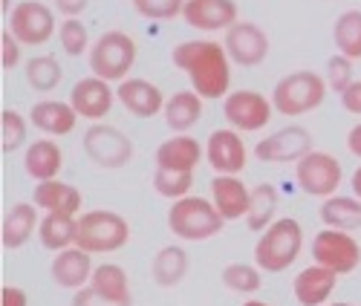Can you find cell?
<instances>
[{
    "instance_id": "7",
    "label": "cell",
    "mask_w": 361,
    "mask_h": 306,
    "mask_svg": "<svg viewBox=\"0 0 361 306\" xmlns=\"http://www.w3.org/2000/svg\"><path fill=\"white\" fill-rule=\"evenodd\" d=\"M81 147L87 159L104 171H122L133 159V142L128 139V133L107 121H93L81 139Z\"/></svg>"
},
{
    "instance_id": "13",
    "label": "cell",
    "mask_w": 361,
    "mask_h": 306,
    "mask_svg": "<svg viewBox=\"0 0 361 306\" xmlns=\"http://www.w3.org/2000/svg\"><path fill=\"white\" fill-rule=\"evenodd\" d=\"M312 147V133L300 125H286L275 133H269L255 145V157L269 165H281V162H298L304 159Z\"/></svg>"
},
{
    "instance_id": "25",
    "label": "cell",
    "mask_w": 361,
    "mask_h": 306,
    "mask_svg": "<svg viewBox=\"0 0 361 306\" xmlns=\"http://www.w3.org/2000/svg\"><path fill=\"white\" fill-rule=\"evenodd\" d=\"M64 168V150L52 139H38L32 145H26L23 153V171L32 176L35 182H47V179H58Z\"/></svg>"
},
{
    "instance_id": "6",
    "label": "cell",
    "mask_w": 361,
    "mask_h": 306,
    "mask_svg": "<svg viewBox=\"0 0 361 306\" xmlns=\"http://www.w3.org/2000/svg\"><path fill=\"white\" fill-rule=\"evenodd\" d=\"M326 78L312 70H298L275 84L272 104L281 116H307L326 102Z\"/></svg>"
},
{
    "instance_id": "1",
    "label": "cell",
    "mask_w": 361,
    "mask_h": 306,
    "mask_svg": "<svg viewBox=\"0 0 361 306\" xmlns=\"http://www.w3.org/2000/svg\"><path fill=\"white\" fill-rule=\"evenodd\" d=\"M171 61L179 73H185L191 90L200 93L205 102H217L231 93V58L226 44L212 38H194L176 44Z\"/></svg>"
},
{
    "instance_id": "2",
    "label": "cell",
    "mask_w": 361,
    "mask_h": 306,
    "mask_svg": "<svg viewBox=\"0 0 361 306\" xmlns=\"http://www.w3.org/2000/svg\"><path fill=\"white\" fill-rule=\"evenodd\" d=\"M226 220L223 214L217 211V205L212 202V197H183L173 200L168 208V228L173 237H179L183 243H202L212 240L223 231Z\"/></svg>"
},
{
    "instance_id": "42",
    "label": "cell",
    "mask_w": 361,
    "mask_h": 306,
    "mask_svg": "<svg viewBox=\"0 0 361 306\" xmlns=\"http://www.w3.org/2000/svg\"><path fill=\"white\" fill-rule=\"evenodd\" d=\"M341 107L353 116H361V78H355L341 93Z\"/></svg>"
},
{
    "instance_id": "11",
    "label": "cell",
    "mask_w": 361,
    "mask_h": 306,
    "mask_svg": "<svg viewBox=\"0 0 361 306\" xmlns=\"http://www.w3.org/2000/svg\"><path fill=\"white\" fill-rule=\"evenodd\" d=\"M312 263H321L326 269H333L336 274H350L361 263V246L353 237V231H338V228H326L312 237L310 246Z\"/></svg>"
},
{
    "instance_id": "44",
    "label": "cell",
    "mask_w": 361,
    "mask_h": 306,
    "mask_svg": "<svg viewBox=\"0 0 361 306\" xmlns=\"http://www.w3.org/2000/svg\"><path fill=\"white\" fill-rule=\"evenodd\" d=\"M52 6H55V12H61L64 18H78L90 6V0H52Z\"/></svg>"
},
{
    "instance_id": "32",
    "label": "cell",
    "mask_w": 361,
    "mask_h": 306,
    "mask_svg": "<svg viewBox=\"0 0 361 306\" xmlns=\"http://www.w3.org/2000/svg\"><path fill=\"white\" fill-rule=\"evenodd\" d=\"M23 75H26V84L32 87L35 93H52V90L61 84L64 70L58 64L55 55H35V58L26 61Z\"/></svg>"
},
{
    "instance_id": "39",
    "label": "cell",
    "mask_w": 361,
    "mask_h": 306,
    "mask_svg": "<svg viewBox=\"0 0 361 306\" xmlns=\"http://www.w3.org/2000/svg\"><path fill=\"white\" fill-rule=\"evenodd\" d=\"M133 9L145 20H173L183 15L185 0H133Z\"/></svg>"
},
{
    "instance_id": "20",
    "label": "cell",
    "mask_w": 361,
    "mask_h": 306,
    "mask_svg": "<svg viewBox=\"0 0 361 306\" xmlns=\"http://www.w3.org/2000/svg\"><path fill=\"white\" fill-rule=\"evenodd\" d=\"M249 200H252V191L246 188V182L237 173H217L212 179V202L217 205L226 223L246 220Z\"/></svg>"
},
{
    "instance_id": "41",
    "label": "cell",
    "mask_w": 361,
    "mask_h": 306,
    "mask_svg": "<svg viewBox=\"0 0 361 306\" xmlns=\"http://www.w3.org/2000/svg\"><path fill=\"white\" fill-rule=\"evenodd\" d=\"M73 306H130V303H118V300H110V298H104V295H99L93 286H84V289H78L75 295H73Z\"/></svg>"
},
{
    "instance_id": "17",
    "label": "cell",
    "mask_w": 361,
    "mask_h": 306,
    "mask_svg": "<svg viewBox=\"0 0 361 306\" xmlns=\"http://www.w3.org/2000/svg\"><path fill=\"white\" fill-rule=\"evenodd\" d=\"M116 99L118 104H122L130 116L136 118H154L165 110V96H162V90L154 84V81H147V78H125L122 84L116 87Z\"/></svg>"
},
{
    "instance_id": "30",
    "label": "cell",
    "mask_w": 361,
    "mask_h": 306,
    "mask_svg": "<svg viewBox=\"0 0 361 306\" xmlns=\"http://www.w3.org/2000/svg\"><path fill=\"white\" fill-rule=\"evenodd\" d=\"M78 217H64V214H44L38 226V240L47 252H64L75 246Z\"/></svg>"
},
{
    "instance_id": "22",
    "label": "cell",
    "mask_w": 361,
    "mask_h": 306,
    "mask_svg": "<svg viewBox=\"0 0 361 306\" xmlns=\"http://www.w3.org/2000/svg\"><path fill=\"white\" fill-rule=\"evenodd\" d=\"M32 202L44 211V214H64V217H78L84 208V197L75 185L64 179H47L38 182L32 191Z\"/></svg>"
},
{
    "instance_id": "29",
    "label": "cell",
    "mask_w": 361,
    "mask_h": 306,
    "mask_svg": "<svg viewBox=\"0 0 361 306\" xmlns=\"http://www.w3.org/2000/svg\"><path fill=\"white\" fill-rule=\"evenodd\" d=\"M281 208V194L272 182H260V185L252 188V200H249V214H246V226L249 231H266L278 217Z\"/></svg>"
},
{
    "instance_id": "33",
    "label": "cell",
    "mask_w": 361,
    "mask_h": 306,
    "mask_svg": "<svg viewBox=\"0 0 361 306\" xmlns=\"http://www.w3.org/2000/svg\"><path fill=\"white\" fill-rule=\"evenodd\" d=\"M333 41L336 49L353 61L361 58V9H350L341 12L336 26H333Z\"/></svg>"
},
{
    "instance_id": "37",
    "label": "cell",
    "mask_w": 361,
    "mask_h": 306,
    "mask_svg": "<svg viewBox=\"0 0 361 306\" xmlns=\"http://www.w3.org/2000/svg\"><path fill=\"white\" fill-rule=\"evenodd\" d=\"M58 44L70 58H78L84 52H90V32L78 18H64L58 23Z\"/></svg>"
},
{
    "instance_id": "5",
    "label": "cell",
    "mask_w": 361,
    "mask_h": 306,
    "mask_svg": "<svg viewBox=\"0 0 361 306\" xmlns=\"http://www.w3.org/2000/svg\"><path fill=\"white\" fill-rule=\"evenodd\" d=\"M136 58H139V44L122 29H110L90 47V73L110 84H122L125 78H130Z\"/></svg>"
},
{
    "instance_id": "34",
    "label": "cell",
    "mask_w": 361,
    "mask_h": 306,
    "mask_svg": "<svg viewBox=\"0 0 361 306\" xmlns=\"http://www.w3.org/2000/svg\"><path fill=\"white\" fill-rule=\"evenodd\" d=\"M223 286L237 295H255L263 286V269L257 263H228L223 271Z\"/></svg>"
},
{
    "instance_id": "19",
    "label": "cell",
    "mask_w": 361,
    "mask_h": 306,
    "mask_svg": "<svg viewBox=\"0 0 361 306\" xmlns=\"http://www.w3.org/2000/svg\"><path fill=\"white\" fill-rule=\"evenodd\" d=\"M338 278L341 274H336L333 269H326L321 263L300 269L295 283H292L295 300L300 306H326L329 298H333V292H336V286H338Z\"/></svg>"
},
{
    "instance_id": "21",
    "label": "cell",
    "mask_w": 361,
    "mask_h": 306,
    "mask_svg": "<svg viewBox=\"0 0 361 306\" xmlns=\"http://www.w3.org/2000/svg\"><path fill=\"white\" fill-rule=\"evenodd\" d=\"M205 157V147L188 136V133H173L171 139H165L157 153H154V162L157 168H165V171H185V173H194L197 165L202 162Z\"/></svg>"
},
{
    "instance_id": "8",
    "label": "cell",
    "mask_w": 361,
    "mask_h": 306,
    "mask_svg": "<svg viewBox=\"0 0 361 306\" xmlns=\"http://www.w3.org/2000/svg\"><path fill=\"white\" fill-rule=\"evenodd\" d=\"M295 179H298V188L304 194L326 200L341 188L344 171H341V162L333 157V153L310 150L304 159L295 162Z\"/></svg>"
},
{
    "instance_id": "38",
    "label": "cell",
    "mask_w": 361,
    "mask_h": 306,
    "mask_svg": "<svg viewBox=\"0 0 361 306\" xmlns=\"http://www.w3.org/2000/svg\"><path fill=\"white\" fill-rule=\"evenodd\" d=\"M324 78H326V87L333 90V93H344V90L355 81V61L353 58H347V55H341V52H336L333 58L326 61V73H324Z\"/></svg>"
},
{
    "instance_id": "27",
    "label": "cell",
    "mask_w": 361,
    "mask_h": 306,
    "mask_svg": "<svg viewBox=\"0 0 361 306\" xmlns=\"http://www.w3.org/2000/svg\"><path fill=\"white\" fill-rule=\"evenodd\" d=\"M318 217L326 228H338V231H358L361 228V200L353 194H333L326 197L318 208Z\"/></svg>"
},
{
    "instance_id": "47",
    "label": "cell",
    "mask_w": 361,
    "mask_h": 306,
    "mask_svg": "<svg viewBox=\"0 0 361 306\" xmlns=\"http://www.w3.org/2000/svg\"><path fill=\"white\" fill-rule=\"evenodd\" d=\"M15 6H18V4H12V0H0V12H4L6 18L12 15V9H15Z\"/></svg>"
},
{
    "instance_id": "15",
    "label": "cell",
    "mask_w": 361,
    "mask_h": 306,
    "mask_svg": "<svg viewBox=\"0 0 361 306\" xmlns=\"http://www.w3.org/2000/svg\"><path fill=\"white\" fill-rule=\"evenodd\" d=\"M113 102H118L113 93V84L93 73L75 81L70 90V104L87 121H104V116H110V110H113Z\"/></svg>"
},
{
    "instance_id": "43",
    "label": "cell",
    "mask_w": 361,
    "mask_h": 306,
    "mask_svg": "<svg viewBox=\"0 0 361 306\" xmlns=\"http://www.w3.org/2000/svg\"><path fill=\"white\" fill-rule=\"evenodd\" d=\"M0 306H29V295L20 286L4 283V289H0Z\"/></svg>"
},
{
    "instance_id": "48",
    "label": "cell",
    "mask_w": 361,
    "mask_h": 306,
    "mask_svg": "<svg viewBox=\"0 0 361 306\" xmlns=\"http://www.w3.org/2000/svg\"><path fill=\"white\" fill-rule=\"evenodd\" d=\"M243 306H272V303H263V300H243Z\"/></svg>"
},
{
    "instance_id": "24",
    "label": "cell",
    "mask_w": 361,
    "mask_h": 306,
    "mask_svg": "<svg viewBox=\"0 0 361 306\" xmlns=\"http://www.w3.org/2000/svg\"><path fill=\"white\" fill-rule=\"evenodd\" d=\"M78 113L70 102H61V99H41L32 104L29 110V121L32 128H38L41 133L47 136H70L78 125Z\"/></svg>"
},
{
    "instance_id": "18",
    "label": "cell",
    "mask_w": 361,
    "mask_h": 306,
    "mask_svg": "<svg viewBox=\"0 0 361 306\" xmlns=\"http://www.w3.org/2000/svg\"><path fill=\"white\" fill-rule=\"evenodd\" d=\"M93 269H96L93 255L84 252L81 246H70L64 252H55L49 274H52V281L61 289L78 292V289H84L90 283V278H93Z\"/></svg>"
},
{
    "instance_id": "4",
    "label": "cell",
    "mask_w": 361,
    "mask_h": 306,
    "mask_svg": "<svg viewBox=\"0 0 361 306\" xmlns=\"http://www.w3.org/2000/svg\"><path fill=\"white\" fill-rule=\"evenodd\" d=\"M130 240V223L116 211L93 208L78 214V231L75 246H81L90 255H113L125 249Z\"/></svg>"
},
{
    "instance_id": "40",
    "label": "cell",
    "mask_w": 361,
    "mask_h": 306,
    "mask_svg": "<svg viewBox=\"0 0 361 306\" xmlns=\"http://www.w3.org/2000/svg\"><path fill=\"white\" fill-rule=\"evenodd\" d=\"M20 58H23V44L9 32V29H4V32H0V67L15 70L20 64Z\"/></svg>"
},
{
    "instance_id": "46",
    "label": "cell",
    "mask_w": 361,
    "mask_h": 306,
    "mask_svg": "<svg viewBox=\"0 0 361 306\" xmlns=\"http://www.w3.org/2000/svg\"><path fill=\"white\" fill-rule=\"evenodd\" d=\"M350 188H353V194L361 200V165L353 171V176H350Z\"/></svg>"
},
{
    "instance_id": "49",
    "label": "cell",
    "mask_w": 361,
    "mask_h": 306,
    "mask_svg": "<svg viewBox=\"0 0 361 306\" xmlns=\"http://www.w3.org/2000/svg\"><path fill=\"white\" fill-rule=\"evenodd\" d=\"M326 306H355V303H347V300H336V303H326Z\"/></svg>"
},
{
    "instance_id": "14",
    "label": "cell",
    "mask_w": 361,
    "mask_h": 306,
    "mask_svg": "<svg viewBox=\"0 0 361 306\" xmlns=\"http://www.w3.org/2000/svg\"><path fill=\"white\" fill-rule=\"evenodd\" d=\"M205 162L212 165L214 173H237L246 168L249 162V150H246V142L240 136V130L234 128H220V130H212L205 142Z\"/></svg>"
},
{
    "instance_id": "35",
    "label": "cell",
    "mask_w": 361,
    "mask_h": 306,
    "mask_svg": "<svg viewBox=\"0 0 361 306\" xmlns=\"http://www.w3.org/2000/svg\"><path fill=\"white\" fill-rule=\"evenodd\" d=\"M29 116H20L18 110L6 107V110H0V150L4 153H15L26 145L29 139Z\"/></svg>"
},
{
    "instance_id": "3",
    "label": "cell",
    "mask_w": 361,
    "mask_h": 306,
    "mask_svg": "<svg viewBox=\"0 0 361 306\" xmlns=\"http://www.w3.org/2000/svg\"><path fill=\"white\" fill-rule=\"evenodd\" d=\"M300 249H304V226L295 217H278L266 231H260L255 246V263L269 274H278L295 266Z\"/></svg>"
},
{
    "instance_id": "45",
    "label": "cell",
    "mask_w": 361,
    "mask_h": 306,
    "mask_svg": "<svg viewBox=\"0 0 361 306\" xmlns=\"http://www.w3.org/2000/svg\"><path fill=\"white\" fill-rule=\"evenodd\" d=\"M347 150L353 153L355 159H361V121H358V125H353L350 133H347Z\"/></svg>"
},
{
    "instance_id": "31",
    "label": "cell",
    "mask_w": 361,
    "mask_h": 306,
    "mask_svg": "<svg viewBox=\"0 0 361 306\" xmlns=\"http://www.w3.org/2000/svg\"><path fill=\"white\" fill-rule=\"evenodd\" d=\"M90 286H93L99 295H104L110 300H118V303H130L133 300V295H130V278H128V271L118 266V263H99L93 269Z\"/></svg>"
},
{
    "instance_id": "12",
    "label": "cell",
    "mask_w": 361,
    "mask_h": 306,
    "mask_svg": "<svg viewBox=\"0 0 361 306\" xmlns=\"http://www.w3.org/2000/svg\"><path fill=\"white\" fill-rule=\"evenodd\" d=\"M223 44L231 64L237 67H260L269 58V35L255 20H237L231 29H226Z\"/></svg>"
},
{
    "instance_id": "26",
    "label": "cell",
    "mask_w": 361,
    "mask_h": 306,
    "mask_svg": "<svg viewBox=\"0 0 361 306\" xmlns=\"http://www.w3.org/2000/svg\"><path fill=\"white\" fill-rule=\"evenodd\" d=\"M188 252L183 246H176V243H171V246H162L157 255H154V263H150V274H154V283L162 286V289H173L185 281L188 274Z\"/></svg>"
},
{
    "instance_id": "9",
    "label": "cell",
    "mask_w": 361,
    "mask_h": 306,
    "mask_svg": "<svg viewBox=\"0 0 361 306\" xmlns=\"http://www.w3.org/2000/svg\"><path fill=\"white\" fill-rule=\"evenodd\" d=\"M223 116L228 128L240 133H257L269 128V121L275 116V104L269 96L257 93V90H234L223 99Z\"/></svg>"
},
{
    "instance_id": "16",
    "label": "cell",
    "mask_w": 361,
    "mask_h": 306,
    "mask_svg": "<svg viewBox=\"0 0 361 306\" xmlns=\"http://www.w3.org/2000/svg\"><path fill=\"white\" fill-rule=\"evenodd\" d=\"M183 18L197 32H226L240 20L234 0H185Z\"/></svg>"
},
{
    "instance_id": "28",
    "label": "cell",
    "mask_w": 361,
    "mask_h": 306,
    "mask_svg": "<svg viewBox=\"0 0 361 306\" xmlns=\"http://www.w3.org/2000/svg\"><path fill=\"white\" fill-rule=\"evenodd\" d=\"M202 96L194 93V90H179V93H173L168 102H165V125L173 130V133H188L200 116H202Z\"/></svg>"
},
{
    "instance_id": "36",
    "label": "cell",
    "mask_w": 361,
    "mask_h": 306,
    "mask_svg": "<svg viewBox=\"0 0 361 306\" xmlns=\"http://www.w3.org/2000/svg\"><path fill=\"white\" fill-rule=\"evenodd\" d=\"M194 188V173H185V171H165V168H157L154 171V191L165 200H183L188 197Z\"/></svg>"
},
{
    "instance_id": "23",
    "label": "cell",
    "mask_w": 361,
    "mask_h": 306,
    "mask_svg": "<svg viewBox=\"0 0 361 306\" xmlns=\"http://www.w3.org/2000/svg\"><path fill=\"white\" fill-rule=\"evenodd\" d=\"M38 226L41 208L35 202H15L0 226V243H4V249H23L29 240L38 237Z\"/></svg>"
},
{
    "instance_id": "10",
    "label": "cell",
    "mask_w": 361,
    "mask_h": 306,
    "mask_svg": "<svg viewBox=\"0 0 361 306\" xmlns=\"http://www.w3.org/2000/svg\"><path fill=\"white\" fill-rule=\"evenodd\" d=\"M6 29L23 47H44L52 35H58V20L41 0H20L6 18Z\"/></svg>"
}]
</instances>
